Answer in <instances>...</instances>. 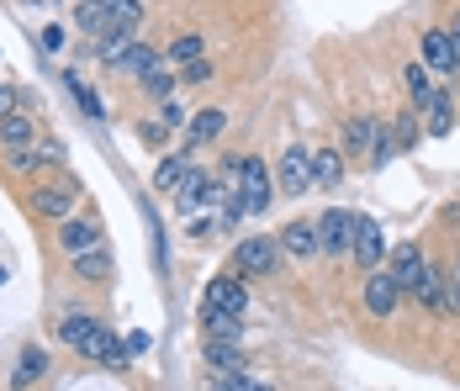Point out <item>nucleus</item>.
<instances>
[{"label": "nucleus", "instance_id": "nucleus-1", "mask_svg": "<svg viewBox=\"0 0 460 391\" xmlns=\"http://www.w3.org/2000/svg\"><path fill=\"white\" fill-rule=\"evenodd\" d=\"M58 339L69 349H80V354H91V360H101V365H128V360H133L128 344H122L101 317H85V312H69V317L58 323Z\"/></svg>", "mask_w": 460, "mask_h": 391}, {"label": "nucleus", "instance_id": "nucleus-2", "mask_svg": "<svg viewBox=\"0 0 460 391\" xmlns=\"http://www.w3.org/2000/svg\"><path fill=\"white\" fill-rule=\"evenodd\" d=\"M175 207H181V212H212V207H223V180L190 164L185 180L175 185Z\"/></svg>", "mask_w": 460, "mask_h": 391}, {"label": "nucleus", "instance_id": "nucleus-3", "mask_svg": "<svg viewBox=\"0 0 460 391\" xmlns=\"http://www.w3.org/2000/svg\"><path fill=\"white\" fill-rule=\"evenodd\" d=\"M355 227H360V212H344V207L323 212V218H318L323 254H328V260H349V249H355Z\"/></svg>", "mask_w": 460, "mask_h": 391}, {"label": "nucleus", "instance_id": "nucleus-4", "mask_svg": "<svg viewBox=\"0 0 460 391\" xmlns=\"http://www.w3.org/2000/svg\"><path fill=\"white\" fill-rule=\"evenodd\" d=\"M276 191H280V196H302V191H313V154H307L302 143H291V148L280 154Z\"/></svg>", "mask_w": 460, "mask_h": 391}, {"label": "nucleus", "instance_id": "nucleus-5", "mask_svg": "<svg viewBox=\"0 0 460 391\" xmlns=\"http://www.w3.org/2000/svg\"><path fill=\"white\" fill-rule=\"evenodd\" d=\"M233 264H238V275H270L280 264V238H243L233 249Z\"/></svg>", "mask_w": 460, "mask_h": 391}, {"label": "nucleus", "instance_id": "nucleus-6", "mask_svg": "<svg viewBox=\"0 0 460 391\" xmlns=\"http://www.w3.org/2000/svg\"><path fill=\"white\" fill-rule=\"evenodd\" d=\"M360 302H366L370 317H392V312H397L402 291H397V280H392L386 264H381V270H366V291H360Z\"/></svg>", "mask_w": 460, "mask_h": 391}, {"label": "nucleus", "instance_id": "nucleus-7", "mask_svg": "<svg viewBox=\"0 0 460 391\" xmlns=\"http://www.w3.org/2000/svg\"><path fill=\"white\" fill-rule=\"evenodd\" d=\"M386 270H392L397 291H402V297H413L418 280H423V270H429V260H423V249H418V244H397V249L386 254Z\"/></svg>", "mask_w": 460, "mask_h": 391}, {"label": "nucleus", "instance_id": "nucleus-8", "mask_svg": "<svg viewBox=\"0 0 460 391\" xmlns=\"http://www.w3.org/2000/svg\"><path fill=\"white\" fill-rule=\"evenodd\" d=\"M201 307H217V312H233V317H249V286L238 275H217L207 280V302Z\"/></svg>", "mask_w": 460, "mask_h": 391}, {"label": "nucleus", "instance_id": "nucleus-9", "mask_svg": "<svg viewBox=\"0 0 460 391\" xmlns=\"http://www.w3.org/2000/svg\"><path fill=\"white\" fill-rule=\"evenodd\" d=\"M386 254H392V249H386L381 227H376L370 218H360V227H355V249H349V260L360 264V270H381V264H386Z\"/></svg>", "mask_w": 460, "mask_h": 391}, {"label": "nucleus", "instance_id": "nucleus-10", "mask_svg": "<svg viewBox=\"0 0 460 391\" xmlns=\"http://www.w3.org/2000/svg\"><path fill=\"white\" fill-rule=\"evenodd\" d=\"M58 244H64V254H85V249L106 244V233H101L95 218H64L58 222Z\"/></svg>", "mask_w": 460, "mask_h": 391}, {"label": "nucleus", "instance_id": "nucleus-11", "mask_svg": "<svg viewBox=\"0 0 460 391\" xmlns=\"http://www.w3.org/2000/svg\"><path fill=\"white\" fill-rule=\"evenodd\" d=\"M32 212L48 222H64V218H75V185L64 180V185H38L32 191Z\"/></svg>", "mask_w": 460, "mask_h": 391}, {"label": "nucleus", "instance_id": "nucleus-12", "mask_svg": "<svg viewBox=\"0 0 460 391\" xmlns=\"http://www.w3.org/2000/svg\"><path fill=\"white\" fill-rule=\"evenodd\" d=\"M280 249L291 254V260H323V244H318V222H286L280 227Z\"/></svg>", "mask_w": 460, "mask_h": 391}, {"label": "nucleus", "instance_id": "nucleus-13", "mask_svg": "<svg viewBox=\"0 0 460 391\" xmlns=\"http://www.w3.org/2000/svg\"><path fill=\"white\" fill-rule=\"evenodd\" d=\"M413 302L429 307V312H450V275L429 264V270H423V280H418V291H413Z\"/></svg>", "mask_w": 460, "mask_h": 391}, {"label": "nucleus", "instance_id": "nucleus-14", "mask_svg": "<svg viewBox=\"0 0 460 391\" xmlns=\"http://www.w3.org/2000/svg\"><path fill=\"white\" fill-rule=\"evenodd\" d=\"M402 85H408V101H413L418 117H423V111L434 106V95H439L434 75H429V64H408V69H402Z\"/></svg>", "mask_w": 460, "mask_h": 391}, {"label": "nucleus", "instance_id": "nucleus-15", "mask_svg": "<svg viewBox=\"0 0 460 391\" xmlns=\"http://www.w3.org/2000/svg\"><path fill=\"white\" fill-rule=\"evenodd\" d=\"M201 328H207V339H217V344H243V317H233V312L201 307Z\"/></svg>", "mask_w": 460, "mask_h": 391}, {"label": "nucleus", "instance_id": "nucleus-16", "mask_svg": "<svg viewBox=\"0 0 460 391\" xmlns=\"http://www.w3.org/2000/svg\"><path fill=\"white\" fill-rule=\"evenodd\" d=\"M75 22H80V32L85 38H111V0H80V11H75Z\"/></svg>", "mask_w": 460, "mask_h": 391}, {"label": "nucleus", "instance_id": "nucleus-17", "mask_svg": "<svg viewBox=\"0 0 460 391\" xmlns=\"http://www.w3.org/2000/svg\"><path fill=\"white\" fill-rule=\"evenodd\" d=\"M423 132H429V138H450V132H456V95H450V90H439L434 106L423 111Z\"/></svg>", "mask_w": 460, "mask_h": 391}, {"label": "nucleus", "instance_id": "nucleus-18", "mask_svg": "<svg viewBox=\"0 0 460 391\" xmlns=\"http://www.w3.org/2000/svg\"><path fill=\"white\" fill-rule=\"evenodd\" d=\"M0 143H5V148H32V143H38V117H27V111L0 117Z\"/></svg>", "mask_w": 460, "mask_h": 391}, {"label": "nucleus", "instance_id": "nucleus-19", "mask_svg": "<svg viewBox=\"0 0 460 391\" xmlns=\"http://www.w3.org/2000/svg\"><path fill=\"white\" fill-rule=\"evenodd\" d=\"M381 128H386V122H376V117H349V122H344V148H349V154H366V159H370V148H376Z\"/></svg>", "mask_w": 460, "mask_h": 391}, {"label": "nucleus", "instance_id": "nucleus-20", "mask_svg": "<svg viewBox=\"0 0 460 391\" xmlns=\"http://www.w3.org/2000/svg\"><path fill=\"white\" fill-rule=\"evenodd\" d=\"M43 376H48V354H43L38 344H32V349H22V360H16V370H11V387H16V391H27V387H38Z\"/></svg>", "mask_w": 460, "mask_h": 391}, {"label": "nucleus", "instance_id": "nucleus-21", "mask_svg": "<svg viewBox=\"0 0 460 391\" xmlns=\"http://www.w3.org/2000/svg\"><path fill=\"white\" fill-rule=\"evenodd\" d=\"M154 64H170V58H164V53H154L148 43H138V38H133V43H128V53L117 58V69H122V75H133V80H143Z\"/></svg>", "mask_w": 460, "mask_h": 391}, {"label": "nucleus", "instance_id": "nucleus-22", "mask_svg": "<svg viewBox=\"0 0 460 391\" xmlns=\"http://www.w3.org/2000/svg\"><path fill=\"white\" fill-rule=\"evenodd\" d=\"M69 264H75V275L80 280H111V254H106V244L101 249H85V254H69Z\"/></svg>", "mask_w": 460, "mask_h": 391}, {"label": "nucleus", "instance_id": "nucleus-23", "mask_svg": "<svg viewBox=\"0 0 460 391\" xmlns=\"http://www.w3.org/2000/svg\"><path fill=\"white\" fill-rule=\"evenodd\" d=\"M138 85H143V95H154V101H175V90H181V75H175L170 64H154V69L143 75Z\"/></svg>", "mask_w": 460, "mask_h": 391}, {"label": "nucleus", "instance_id": "nucleus-24", "mask_svg": "<svg viewBox=\"0 0 460 391\" xmlns=\"http://www.w3.org/2000/svg\"><path fill=\"white\" fill-rule=\"evenodd\" d=\"M418 53H423V64H429V69H445V75H450V32H445V27L423 32Z\"/></svg>", "mask_w": 460, "mask_h": 391}, {"label": "nucleus", "instance_id": "nucleus-25", "mask_svg": "<svg viewBox=\"0 0 460 391\" xmlns=\"http://www.w3.org/2000/svg\"><path fill=\"white\" fill-rule=\"evenodd\" d=\"M344 180V154H333V148H323V154H313V185H323V191H333Z\"/></svg>", "mask_w": 460, "mask_h": 391}, {"label": "nucleus", "instance_id": "nucleus-26", "mask_svg": "<svg viewBox=\"0 0 460 391\" xmlns=\"http://www.w3.org/2000/svg\"><path fill=\"white\" fill-rule=\"evenodd\" d=\"M223 128H228V117H223L217 106L196 111V117H190V148H196V143H212V138H223Z\"/></svg>", "mask_w": 460, "mask_h": 391}, {"label": "nucleus", "instance_id": "nucleus-27", "mask_svg": "<svg viewBox=\"0 0 460 391\" xmlns=\"http://www.w3.org/2000/svg\"><path fill=\"white\" fill-rule=\"evenodd\" d=\"M164 58H170L175 69H181V64H196V58H207V38H201V32H185V38H175V43H170V53H164Z\"/></svg>", "mask_w": 460, "mask_h": 391}, {"label": "nucleus", "instance_id": "nucleus-28", "mask_svg": "<svg viewBox=\"0 0 460 391\" xmlns=\"http://www.w3.org/2000/svg\"><path fill=\"white\" fill-rule=\"evenodd\" d=\"M143 0H111V32H138Z\"/></svg>", "mask_w": 460, "mask_h": 391}, {"label": "nucleus", "instance_id": "nucleus-29", "mask_svg": "<svg viewBox=\"0 0 460 391\" xmlns=\"http://www.w3.org/2000/svg\"><path fill=\"white\" fill-rule=\"evenodd\" d=\"M207 365L223 376V370H243V354H238V344H217V339H207Z\"/></svg>", "mask_w": 460, "mask_h": 391}, {"label": "nucleus", "instance_id": "nucleus-30", "mask_svg": "<svg viewBox=\"0 0 460 391\" xmlns=\"http://www.w3.org/2000/svg\"><path fill=\"white\" fill-rule=\"evenodd\" d=\"M64 85H69V95L80 101V111H85V117H95V122L106 117V111H101V101H95V95H91V85H85L80 75H64Z\"/></svg>", "mask_w": 460, "mask_h": 391}, {"label": "nucleus", "instance_id": "nucleus-31", "mask_svg": "<svg viewBox=\"0 0 460 391\" xmlns=\"http://www.w3.org/2000/svg\"><path fill=\"white\" fill-rule=\"evenodd\" d=\"M418 132H423V117H418V111H408V117H397V122H392L397 154H402V148H413V143H418Z\"/></svg>", "mask_w": 460, "mask_h": 391}, {"label": "nucleus", "instance_id": "nucleus-32", "mask_svg": "<svg viewBox=\"0 0 460 391\" xmlns=\"http://www.w3.org/2000/svg\"><path fill=\"white\" fill-rule=\"evenodd\" d=\"M185 170H190L185 159H159V170H154V185H159V191H175V185L185 180Z\"/></svg>", "mask_w": 460, "mask_h": 391}, {"label": "nucleus", "instance_id": "nucleus-33", "mask_svg": "<svg viewBox=\"0 0 460 391\" xmlns=\"http://www.w3.org/2000/svg\"><path fill=\"white\" fill-rule=\"evenodd\" d=\"M181 85H212V58H196V64H181Z\"/></svg>", "mask_w": 460, "mask_h": 391}, {"label": "nucleus", "instance_id": "nucleus-34", "mask_svg": "<svg viewBox=\"0 0 460 391\" xmlns=\"http://www.w3.org/2000/svg\"><path fill=\"white\" fill-rule=\"evenodd\" d=\"M5 164H11L16 174L38 170V143H32V148H5Z\"/></svg>", "mask_w": 460, "mask_h": 391}, {"label": "nucleus", "instance_id": "nucleus-35", "mask_svg": "<svg viewBox=\"0 0 460 391\" xmlns=\"http://www.w3.org/2000/svg\"><path fill=\"white\" fill-rule=\"evenodd\" d=\"M58 164H64V143L43 138V143H38V170H58Z\"/></svg>", "mask_w": 460, "mask_h": 391}, {"label": "nucleus", "instance_id": "nucleus-36", "mask_svg": "<svg viewBox=\"0 0 460 391\" xmlns=\"http://www.w3.org/2000/svg\"><path fill=\"white\" fill-rule=\"evenodd\" d=\"M217 381H223L228 391H270V387H260V381H249V370H223Z\"/></svg>", "mask_w": 460, "mask_h": 391}, {"label": "nucleus", "instance_id": "nucleus-37", "mask_svg": "<svg viewBox=\"0 0 460 391\" xmlns=\"http://www.w3.org/2000/svg\"><path fill=\"white\" fill-rule=\"evenodd\" d=\"M11 111H22V95L11 85H0V117H11Z\"/></svg>", "mask_w": 460, "mask_h": 391}, {"label": "nucleus", "instance_id": "nucleus-38", "mask_svg": "<svg viewBox=\"0 0 460 391\" xmlns=\"http://www.w3.org/2000/svg\"><path fill=\"white\" fill-rule=\"evenodd\" d=\"M445 275H450V312H460V260L450 264Z\"/></svg>", "mask_w": 460, "mask_h": 391}, {"label": "nucleus", "instance_id": "nucleus-39", "mask_svg": "<svg viewBox=\"0 0 460 391\" xmlns=\"http://www.w3.org/2000/svg\"><path fill=\"white\" fill-rule=\"evenodd\" d=\"M43 48L48 53H58V48H64V27H43Z\"/></svg>", "mask_w": 460, "mask_h": 391}, {"label": "nucleus", "instance_id": "nucleus-40", "mask_svg": "<svg viewBox=\"0 0 460 391\" xmlns=\"http://www.w3.org/2000/svg\"><path fill=\"white\" fill-rule=\"evenodd\" d=\"M143 138H148V143H164L170 128H164V122H143Z\"/></svg>", "mask_w": 460, "mask_h": 391}, {"label": "nucleus", "instance_id": "nucleus-41", "mask_svg": "<svg viewBox=\"0 0 460 391\" xmlns=\"http://www.w3.org/2000/svg\"><path fill=\"white\" fill-rule=\"evenodd\" d=\"M143 349H148V333H143V328H133V333H128V354H143Z\"/></svg>", "mask_w": 460, "mask_h": 391}, {"label": "nucleus", "instance_id": "nucleus-42", "mask_svg": "<svg viewBox=\"0 0 460 391\" xmlns=\"http://www.w3.org/2000/svg\"><path fill=\"white\" fill-rule=\"evenodd\" d=\"M445 32H450V38H460V11L450 16V27H445Z\"/></svg>", "mask_w": 460, "mask_h": 391}, {"label": "nucleus", "instance_id": "nucleus-43", "mask_svg": "<svg viewBox=\"0 0 460 391\" xmlns=\"http://www.w3.org/2000/svg\"><path fill=\"white\" fill-rule=\"evenodd\" d=\"M207 391H228V387H223V381H207Z\"/></svg>", "mask_w": 460, "mask_h": 391}, {"label": "nucleus", "instance_id": "nucleus-44", "mask_svg": "<svg viewBox=\"0 0 460 391\" xmlns=\"http://www.w3.org/2000/svg\"><path fill=\"white\" fill-rule=\"evenodd\" d=\"M0 286H5V264H0Z\"/></svg>", "mask_w": 460, "mask_h": 391}]
</instances>
